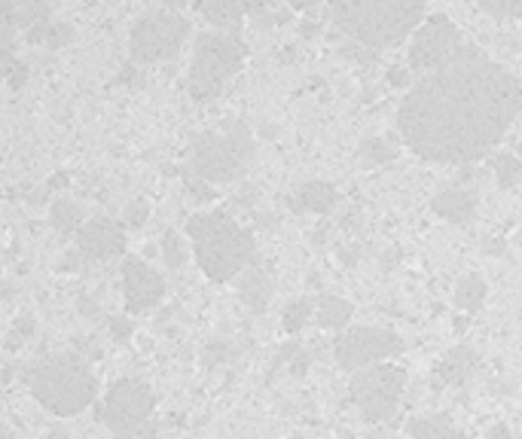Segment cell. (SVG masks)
I'll return each mask as SVG.
<instances>
[{
  "label": "cell",
  "mask_w": 522,
  "mask_h": 439,
  "mask_svg": "<svg viewBox=\"0 0 522 439\" xmlns=\"http://www.w3.org/2000/svg\"><path fill=\"white\" fill-rule=\"evenodd\" d=\"M330 15L345 37L385 49L419 28L425 0H330Z\"/></svg>",
  "instance_id": "cell-2"
},
{
  "label": "cell",
  "mask_w": 522,
  "mask_h": 439,
  "mask_svg": "<svg viewBox=\"0 0 522 439\" xmlns=\"http://www.w3.org/2000/svg\"><path fill=\"white\" fill-rule=\"evenodd\" d=\"M406 434H410L413 439H471V436L461 434V430L452 427V421L446 415H440V412L413 418L410 424H406Z\"/></svg>",
  "instance_id": "cell-19"
},
{
  "label": "cell",
  "mask_w": 522,
  "mask_h": 439,
  "mask_svg": "<svg viewBox=\"0 0 522 439\" xmlns=\"http://www.w3.org/2000/svg\"><path fill=\"white\" fill-rule=\"evenodd\" d=\"M80 311H83V314H89V318H95V314H98V305L89 302V300H80Z\"/></svg>",
  "instance_id": "cell-39"
},
{
  "label": "cell",
  "mask_w": 522,
  "mask_h": 439,
  "mask_svg": "<svg viewBox=\"0 0 522 439\" xmlns=\"http://www.w3.org/2000/svg\"><path fill=\"white\" fill-rule=\"evenodd\" d=\"M293 375H302V373H306L309 370V354H306V351H297V354H293Z\"/></svg>",
  "instance_id": "cell-34"
},
{
  "label": "cell",
  "mask_w": 522,
  "mask_h": 439,
  "mask_svg": "<svg viewBox=\"0 0 522 439\" xmlns=\"http://www.w3.org/2000/svg\"><path fill=\"white\" fill-rule=\"evenodd\" d=\"M522 107V83L476 46H461L406 92L400 138L425 162L467 165L498 147Z\"/></svg>",
  "instance_id": "cell-1"
},
{
  "label": "cell",
  "mask_w": 522,
  "mask_h": 439,
  "mask_svg": "<svg viewBox=\"0 0 522 439\" xmlns=\"http://www.w3.org/2000/svg\"><path fill=\"white\" fill-rule=\"evenodd\" d=\"M476 6L492 15L498 22H513V19H522V0H476Z\"/></svg>",
  "instance_id": "cell-26"
},
{
  "label": "cell",
  "mask_w": 522,
  "mask_h": 439,
  "mask_svg": "<svg viewBox=\"0 0 522 439\" xmlns=\"http://www.w3.org/2000/svg\"><path fill=\"white\" fill-rule=\"evenodd\" d=\"M162 260H165V266L174 269V271L184 269L187 248H184V241H180L178 232H165V235H162Z\"/></svg>",
  "instance_id": "cell-27"
},
{
  "label": "cell",
  "mask_w": 522,
  "mask_h": 439,
  "mask_svg": "<svg viewBox=\"0 0 522 439\" xmlns=\"http://www.w3.org/2000/svg\"><path fill=\"white\" fill-rule=\"evenodd\" d=\"M352 302L343 300V296H321L315 318L324 330H343L348 321H352Z\"/></svg>",
  "instance_id": "cell-20"
},
{
  "label": "cell",
  "mask_w": 522,
  "mask_h": 439,
  "mask_svg": "<svg viewBox=\"0 0 522 439\" xmlns=\"http://www.w3.org/2000/svg\"><path fill=\"white\" fill-rule=\"evenodd\" d=\"M239 296L254 314H263L269 300H272V281H269L266 269L248 266L245 271H241L239 275Z\"/></svg>",
  "instance_id": "cell-18"
},
{
  "label": "cell",
  "mask_w": 522,
  "mask_h": 439,
  "mask_svg": "<svg viewBox=\"0 0 522 439\" xmlns=\"http://www.w3.org/2000/svg\"><path fill=\"white\" fill-rule=\"evenodd\" d=\"M15 34H19V22H15L13 0H0V46H13Z\"/></svg>",
  "instance_id": "cell-29"
},
{
  "label": "cell",
  "mask_w": 522,
  "mask_h": 439,
  "mask_svg": "<svg viewBox=\"0 0 522 439\" xmlns=\"http://www.w3.org/2000/svg\"><path fill=\"white\" fill-rule=\"evenodd\" d=\"M431 210L437 217L449 220V223L465 226V223H471L474 214H476V192L474 189H461V187L443 189L431 199Z\"/></svg>",
  "instance_id": "cell-16"
},
{
  "label": "cell",
  "mask_w": 522,
  "mask_h": 439,
  "mask_svg": "<svg viewBox=\"0 0 522 439\" xmlns=\"http://www.w3.org/2000/svg\"><path fill=\"white\" fill-rule=\"evenodd\" d=\"M147 217H150V205L144 199H135L132 205L126 208V223L128 226H144Z\"/></svg>",
  "instance_id": "cell-31"
},
{
  "label": "cell",
  "mask_w": 522,
  "mask_h": 439,
  "mask_svg": "<svg viewBox=\"0 0 522 439\" xmlns=\"http://www.w3.org/2000/svg\"><path fill=\"white\" fill-rule=\"evenodd\" d=\"M486 302V281L480 275H465L455 287V309L476 314Z\"/></svg>",
  "instance_id": "cell-23"
},
{
  "label": "cell",
  "mask_w": 522,
  "mask_h": 439,
  "mask_svg": "<svg viewBox=\"0 0 522 439\" xmlns=\"http://www.w3.org/2000/svg\"><path fill=\"white\" fill-rule=\"evenodd\" d=\"M13 6H15L19 31H28V28H37V25H43V22H52L46 0H13Z\"/></svg>",
  "instance_id": "cell-24"
},
{
  "label": "cell",
  "mask_w": 522,
  "mask_h": 439,
  "mask_svg": "<svg viewBox=\"0 0 522 439\" xmlns=\"http://www.w3.org/2000/svg\"><path fill=\"white\" fill-rule=\"evenodd\" d=\"M25 384L31 397L52 415H80L95 403L98 382L80 354H49L25 370Z\"/></svg>",
  "instance_id": "cell-4"
},
{
  "label": "cell",
  "mask_w": 522,
  "mask_h": 439,
  "mask_svg": "<svg viewBox=\"0 0 522 439\" xmlns=\"http://www.w3.org/2000/svg\"><path fill=\"white\" fill-rule=\"evenodd\" d=\"M189 244H193L199 269L205 278L232 281L254 262V235L232 220L223 210H211V214H196L187 223Z\"/></svg>",
  "instance_id": "cell-3"
},
{
  "label": "cell",
  "mask_w": 522,
  "mask_h": 439,
  "mask_svg": "<svg viewBox=\"0 0 522 439\" xmlns=\"http://www.w3.org/2000/svg\"><path fill=\"white\" fill-rule=\"evenodd\" d=\"M254 138L241 122H226L223 128L202 131L189 147V171L205 183L239 180L254 162Z\"/></svg>",
  "instance_id": "cell-5"
},
{
  "label": "cell",
  "mask_w": 522,
  "mask_h": 439,
  "mask_svg": "<svg viewBox=\"0 0 522 439\" xmlns=\"http://www.w3.org/2000/svg\"><path fill=\"white\" fill-rule=\"evenodd\" d=\"M49 223L58 235H77L83 230V210L71 199H58L49 208Z\"/></svg>",
  "instance_id": "cell-21"
},
{
  "label": "cell",
  "mask_w": 522,
  "mask_h": 439,
  "mask_svg": "<svg viewBox=\"0 0 522 439\" xmlns=\"http://www.w3.org/2000/svg\"><path fill=\"white\" fill-rule=\"evenodd\" d=\"M189 37V22L171 10H150L132 25L128 52L135 65H159L184 49Z\"/></svg>",
  "instance_id": "cell-9"
},
{
  "label": "cell",
  "mask_w": 522,
  "mask_h": 439,
  "mask_svg": "<svg viewBox=\"0 0 522 439\" xmlns=\"http://www.w3.org/2000/svg\"><path fill=\"white\" fill-rule=\"evenodd\" d=\"M476 370H480V354H476L474 348H467V345H455L452 351H446L443 360H440V366H437L440 382L452 384V388L465 384Z\"/></svg>",
  "instance_id": "cell-17"
},
{
  "label": "cell",
  "mask_w": 522,
  "mask_h": 439,
  "mask_svg": "<svg viewBox=\"0 0 522 439\" xmlns=\"http://www.w3.org/2000/svg\"><path fill=\"white\" fill-rule=\"evenodd\" d=\"M406 388V370L397 363L363 366L352 379V403L367 424H385L397 415L400 397Z\"/></svg>",
  "instance_id": "cell-8"
},
{
  "label": "cell",
  "mask_w": 522,
  "mask_h": 439,
  "mask_svg": "<svg viewBox=\"0 0 522 439\" xmlns=\"http://www.w3.org/2000/svg\"><path fill=\"white\" fill-rule=\"evenodd\" d=\"M309 318H312V302L309 300H293L284 309L281 327H284V332H300L309 323Z\"/></svg>",
  "instance_id": "cell-28"
},
{
  "label": "cell",
  "mask_w": 522,
  "mask_h": 439,
  "mask_svg": "<svg viewBox=\"0 0 522 439\" xmlns=\"http://www.w3.org/2000/svg\"><path fill=\"white\" fill-rule=\"evenodd\" d=\"M123 296H126L128 311L144 314V311H150L153 305L162 302L165 281H162L159 271L147 266L144 260L128 257L123 262Z\"/></svg>",
  "instance_id": "cell-12"
},
{
  "label": "cell",
  "mask_w": 522,
  "mask_h": 439,
  "mask_svg": "<svg viewBox=\"0 0 522 439\" xmlns=\"http://www.w3.org/2000/svg\"><path fill=\"white\" fill-rule=\"evenodd\" d=\"M25 37H28V43H40L46 49H65L74 40V28L65 22H43L37 28L25 31Z\"/></svg>",
  "instance_id": "cell-22"
},
{
  "label": "cell",
  "mask_w": 522,
  "mask_h": 439,
  "mask_svg": "<svg viewBox=\"0 0 522 439\" xmlns=\"http://www.w3.org/2000/svg\"><path fill=\"white\" fill-rule=\"evenodd\" d=\"M77 248H80V257L89 262L117 260L119 253L126 250V232L107 217L89 220V223H83V230L77 232Z\"/></svg>",
  "instance_id": "cell-13"
},
{
  "label": "cell",
  "mask_w": 522,
  "mask_h": 439,
  "mask_svg": "<svg viewBox=\"0 0 522 439\" xmlns=\"http://www.w3.org/2000/svg\"><path fill=\"white\" fill-rule=\"evenodd\" d=\"M223 357H226V345H223V342H211L208 351H205V363L214 366V363H220Z\"/></svg>",
  "instance_id": "cell-32"
},
{
  "label": "cell",
  "mask_w": 522,
  "mask_h": 439,
  "mask_svg": "<svg viewBox=\"0 0 522 439\" xmlns=\"http://www.w3.org/2000/svg\"><path fill=\"white\" fill-rule=\"evenodd\" d=\"M306 25V28H302V34H306V37H312V34H315V22H302Z\"/></svg>",
  "instance_id": "cell-40"
},
{
  "label": "cell",
  "mask_w": 522,
  "mask_h": 439,
  "mask_svg": "<svg viewBox=\"0 0 522 439\" xmlns=\"http://www.w3.org/2000/svg\"><path fill=\"white\" fill-rule=\"evenodd\" d=\"M461 49V31L449 15H428L419 28L413 31L410 43V70L428 74L440 67Z\"/></svg>",
  "instance_id": "cell-11"
},
{
  "label": "cell",
  "mask_w": 522,
  "mask_h": 439,
  "mask_svg": "<svg viewBox=\"0 0 522 439\" xmlns=\"http://www.w3.org/2000/svg\"><path fill=\"white\" fill-rule=\"evenodd\" d=\"M388 83L394 86H400V89H404L406 83H410V70H404V67H391V74H388Z\"/></svg>",
  "instance_id": "cell-33"
},
{
  "label": "cell",
  "mask_w": 522,
  "mask_h": 439,
  "mask_svg": "<svg viewBox=\"0 0 522 439\" xmlns=\"http://www.w3.org/2000/svg\"><path fill=\"white\" fill-rule=\"evenodd\" d=\"M361 439H400L397 434H388V430H370V434H363Z\"/></svg>",
  "instance_id": "cell-37"
},
{
  "label": "cell",
  "mask_w": 522,
  "mask_h": 439,
  "mask_svg": "<svg viewBox=\"0 0 522 439\" xmlns=\"http://www.w3.org/2000/svg\"><path fill=\"white\" fill-rule=\"evenodd\" d=\"M245 56L248 49L236 28L199 34L193 61H189V95L202 104L220 98L232 77L245 65Z\"/></svg>",
  "instance_id": "cell-6"
},
{
  "label": "cell",
  "mask_w": 522,
  "mask_h": 439,
  "mask_svg": "<svg viewBox=\"0 0 522 439\" xmlns=\"http://www.w3.org/2000/svg\"><path fill=\"white\" fill-rule=\"evenodd\" d=\"M0 439H10V430H6L4 424H0Z\"/></svg>",
  "instance_id": "cell-41"
},
{
  "label": "cell",
  "mask_w": 522,
  "mask_h": 439,
  "mask_svg": "<svg viewBox=\"0 0 522 439\" xmlns=\"http://www.w3.org/2000/svg\"><path fill=\"white\" fill-rule=\"evenodd\" d=\"M293 439H302V436H293Z\"/></svg>",
  "instance_id": "cell-42"
},
{
  "label": "cell",
  "mask_w": 522,
  "mask_h": 439,
  "mask_svg": "<svg viewBox=\"0 0 522 439\" xmlns=\"http://www.w3.org/2000/svg\"><path fill=\"white\" fill-rule=\"evenodd\" d=\"M492 171H495V180H498L501 189H513L522 180V162L513 153H498V156H495V159H492Z\"/></svg>",
  "instance_id": "cell-25"
},
{
  "label": "cell",
  "mask_w": 522,
  "mask_h": 439,
  "mask_svg": "<svg viewBox=\"0 0 522 439\" xmlns=\"http://www.w3.org/2000/svg\"><path fill=\"white\" fill-rule=\"evenodd\" d=\"M272 4L275 0H193V10L202 15L205 22L230 31V28H236L241 19H248V15H260Z\"/></svg>",
  "instance_id": "cell-14"
},
{
  "label": "cell",
  "mask_w": 522,
  "mask_h": 439,
  "mask_svg": "<svg viewBox=\"0 0 522 439\" xmlns=\"http://www.w3.org/2000/svg\"><path fill=\"white\" fill-rule=\"evenodd\" d=\"M404 351V339L382 327H352L343 330L333 342L336 363L348 373H358L363 366L382 363Z\"/></svg>",
  "instance_id": "cell-10"
},
{
  "label": "cell",
  "mask_w": 522,
  "mask_h": 439,
  "mask_svg": "<svg viewBox=\"0 0 522 439\" xmlns=\"http://www.w3.org/2000/svg\"><path fill=\"white\" fill-rule=\"evenodd\" d=\"M489 439H513V436H510V430H507V427L498 424V427H492V430H489Z\"/></svg>",
  "instance_id": "cell-38"
},
{
  "label": "cell",
  "mask_w": 522,
  "mask_h": 439,
  "mask_svg": "<svg viewBox=\"0 0 522 439\" xmlns=\"http://www.w3.org/2000/svg\"><path fill=\"white\" fill-rule=\"evenodd\" d=\"M361 156L367 159L370 165H388V162H394V150L385 144V140H379V138H367L361 144Z\"/></svg>",
  "instance_id": "cell-30"
},
{
  "label": "cell",
  "mask_w": 522,
  "mask_h": 439,
  "mask_svg": "<svg viewBox=\"0 0 522 439\" xmlns=\"http://www.w3.org/2000/svg\"><path fill=\"white\" fill-rule=\"evenodd\" d=\"M156 400L150 384L141 379H119L104 397L101 418L119 439H153L156 436Z\"/></svg>",
  "instance_id": "cell-7"
},
{
  "label": "cell",
  "mask_w": 522,
  "mask_h": 439,
  "mask_svg": "<svg viewBox=\"0 0 522 439\" xmlns=\"http://www.w3.org/2000/svg\"><path fill=\"white\" fill-rule=\"evenodd\" d=\"M110 332H113L117 339H128L132 327H128V321H110Z\"/></svg>",
  "instance_id": "cell-35"
},
{
  "label": "cell",
  "mask_w": 522,
  "mask_h": 439,
  "mask_svg": "<svg viewBox=\"0 0 522 439\" xmlns=\"http://www.w3.org/2000/svg\"><path fill=\"white\" fill-rule=\"evenodd\" d=\"M336 189L324 180H309L287 196V205H291L293 214H330L336 208Z\"/></svg>",
  "instance_id": "cell-15"
},
{
  "label": "cell",
  "mask_w": 522,
  "mask_h": 439,
  "mask_svg": "<svg viewBox=\"0 0 522 439\" xmlns=\"http://www.w3.org/2000/svg\"><path fill=\"white\" fill-rule=\"evenodd\" d=\"M318 4H321V0H287V6H291V10H315Z\"/></svg>",
  "instance_id": "cell-36"
}]
</instances>
